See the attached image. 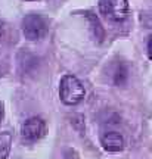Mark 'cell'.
I'll return each mask as SVG.
<instances>
[{
	"label": "cell",
	"instance_id": "obj_2",
	"mask_svg": "<svg viewBox=\"0 0 152 159\" xmlns=\"http://www.w3.org/2000/svg\"><path fill=\"white\" fill-rule=\"evenodd\" d=\"M99 9L102 15L114 22H120L129 15V2L127 0H99Z\"/></svg>",
	"mask_w": 152,
	"mask_h": 159
},
{
	"label": "cell",
	"instance_id": "obj_8",
	"mask_svg": "<svg viewBox=\"0 0 152 159\" xmlns=\"http://www.w3.org/2000/svg\"><path fill=\"white\" fill-rule=\"evenodd\" d=\"M65 159H80L78 155H77V152L75 150H73V149H68L67 152H65Z\"/></svg>",
	"mask_w": 152,
	"mask_h": 159
},
{
	"label": "cell",
	"instance_id": "obj_6",
	"mask_svg": "<svg viewBox=\"0 0 152 159\" xmlns=\"http://www.w3.org/2000/svg\"><path fill=\"white\" fill-rule=\"evenodd\" d=\"M12 148V134L11 133H0V159H6L9 156Z\"/></svg>",
	"mask_w": 152,
	"mask_h": 159
},
{
	"label": "cell",
	"instance_id": "obj_1",
	"mask_svg": "<svg viewBox=\"0 0 152 159\" xmlns=\"http://www.w3.org/2000/svg\"><path fill=\"white\" fill-rule=\"evenodd\" d=\"M59 94H61L62 102L65 105H77L83 100L86 91L83 84L78 81V78H75L74 75H65L61 80V87H59Z\"/></svg>",
	"mask_w": 152,
	"mask_h": 159
},
{
	"label": "cell",
	"instance_id": "obj_7",
	"mask_svg": "<svg viewBox=\"0 0 152 159\" xmlns=\"http://www.w3.org/2000/svg\"><path fill=\"white\" fill-rule=\"evenodd\" d=\"M87 18L92 21V25H93V31H95V35H96V39L101 41L102 39H103V30H102L101 27V24H99V21H97V18L93 16L92 13H87Z\"/></svg>",
	"mask_w": 152,
	"mask_h": 159
},
{
	"label": "cell",
	"instance_id": "obj_5",
	"mask_svg": "<svg viewBox=\"0 0 152 159\" xmlns=\"http://www.w3.org/2000/svg\"><path fill=\"white\" fill-rule=\"evenodd\" d=\"M102 146L108 152H120L124 148V139L118 133H107L102 136Z\"/></svg>",
	"mask_w": 152,
	"mask_h": 159
},
{
	"label": "cell",
	"instance_id": "obj_10",
	"mask_svg": "<svg viewBox=\"0 0 152 159\" xmlns=\"http://www.w3.org/2000/svg\"><path fill=\"white\" fill-rule=\"evenodd\" d=\"M3 119V106H2V103H0V121Z\"/></svg>",
	"mask_w": 152,
	"mask_h": 159
},
{
	"label": "cell",
	"instance_id": "obj_9",
	"mask_svg": "<svg viewBox=\"0 0 152 159\" xmlns=\"http://www.w3.org/2000/svg\"><path fill=\"white\" fill-rule=\"evenodd\" d=\"M148 56H149V59L152 61V35L149 37V40H148Z\"/></svg>",
	"mask_w": 152,
	"mask_h": 159
},
{
	"label": "cell",
	"instance_id": "obj_3",
	"mask_svg": "<svg viewBox=\"0 0 152 159\" xmlns=\"http://www.w3.org/2000/svg\"><path fill=\"white\" fill-rule=\"evenodd\" d=\"M47 31L46 21L40 15L31 13L27 15L22 21V33L28 40H40Z\"/></svg>",
	"mask_w": 152,
	"mask_h": 159
},
{
	"label": "cell",
	"instance_id": "obj_4",
	"mask_svg": "<svg viewBox=\"0 0 152 159\" xmlns=\"http://www.w3.org/2000/svg\"><path fill=\"white\" fill-rule=\"evenodd\" d=\"M46 133V122L41 118L33 116L27 119L22 125V137L28 142H36L45 136Z\"/></svg>",
	"mask_w": 152,
	"mask_h": 159
}]
</instances>
